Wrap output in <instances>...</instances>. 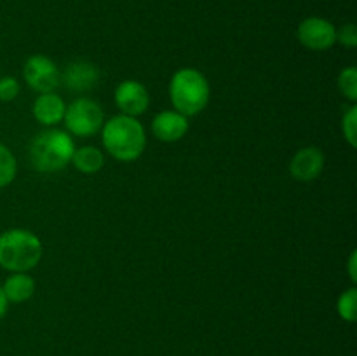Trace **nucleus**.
Segmentation results:
<instances>
[{"label": "nucleus", "instance_id": "f257e3e1", "mask_svg": "<svg viewBox=\"0 0 357 356\" xmlns=\"http://www.w3.org/2000/svg\"><path fill=\"white\" fill-rule=\"evenodd\" d=\"M101 142L105 150L121 163L139 159L146 147V133L142 122L129 115H115L101 128Z\"/></svg>", "mask_w": 357, "mask_h": 356}, {"label": "nucleus", "instance_id": "f03ea898", "mask_svg": "<svg viewBox=\"0 0 357 356\" xmlns=\"http://www.w3.org/2000/svg\"><path fill=\"white\" fill-rule=\"evenodd\" d=\"M72 135L63 129L49 128L31 138L28 147L30 164L40 173H54L72 163L75 152Z\"/></svg>", "mask_w": 357, "mask_h": 356}, {"label": "nucleus", "instance_id": "7ed1b4c3", "mask_svg": "<svg viewBox=\"0 0 357 356\" xmlns=\"http://www.w3.org/2000/svg\"><path fill=\"white\" fill-rule=\"evenodd\" d=\"M211 87L204 73L195 68H180L169 80V100L176 112L185 117L197 115L208 107Z\"/></svg>", "mask_w": 357, "mask_h": 356}, {"label": "nucleus", "instance_id": "20e7f679", "mask_svg": "<svg viewBox=\"0 0 357 356\" xmlns=\"http://www.w3.org/2000/svg\"><path fill=\"white\" fill-rule=\"evenodd\" d=\"M44 248L40 237L28 229H9L0 234V267L9 272H28L37 267Z\"/></svg>", "mask_w": 357, "mask_h": 356}, {"label": "nucleus", "instance_id": "39448f33", "mask_svg": "<svg viewBox=\"0 0 357 356\" xmlns=\"http://www.w3.org/2000/svg\"><path fill=\"white\" fill-rule=\"evenodd\" d=\"M65 126L66 133L79 138H89L101 131L105 124L103 108L93 98H77L70 105H66L65 112Z\"/></svg>", "mask_w": 357, "mask_h": 356}, {"label": "nucleus", "instance_id": "423d86ee", "mask_svg": "<svg viewBox=\"0 0 357 356\" xmlns=\"http://www.w3.org/2000/svg\"><path fill=\"white\" fill-rule=\"evenodd\" d=\"M24 82L33 91L54 93L61 84V72L51 58L44 54H33L26 59L23 66Z\"/></svg>", "mask_w": 357, "mask_h": 356}, {"label": "nucleus", "instance_id": "0eeeda50", "mask_svg": "<svg viewBox=\"0 0 357 356\" xmlns=\"http://www.w3.org/2000/svg\"><path fill=\"white\" fill-rule=\"evenodd\" d=\"M296 37L310 51H328L337 44V28L324 17L310 16L298 24Z\"/></svg>", "mask_w": 357, "mask_h": 356}, {"label": "nucleus", "instance_id": "6e6552de", "mask_svg": "<svg viewBox=\"0 0 357 356\" xmlns=\"http://www.w3.org/2000/svg\"><path fill=\"white\" fill-rule=\"evenodd\" d=\"M114 100L122 115L138 117V115L145 114L146 108H149L150 94L149 89H146L142 82L128 79L122 80V82L115 87Z\"/></svg>", "mask_w": 357, "mask_h": 356}, {"label": "nucleus", "instance_id": "1a4fd4ad", "mask_svg": "<svg viewBox=\"0 0 357 356\" xmlns=\"http://www.w3.org/2000/svg\"><path fill=\"white\" fill-rule=\"evenodd\" d=\"M324 168V154L319 147H303L296 150L295 156L289 161V173L296 181H314L319 178Z\"/></svg>", "mask_w": 357, "mask_h": 356}, {"label": "nucleus", "instance_id": "9d476101", "mask_svg": "<svg viewBox=\"0 0 357 356\" xmlns=\"http://www.w3.org/2000/svg\"><path fill=\"white\" fill-rule=\"evenodd\" d=\"M61 80L73 93H87L100 82V70L94 63L86 59H75L61 73Z\"/></svg>", "mask_w": 357, "mask_h": 356}, {"label": "nucleus", "instance_id": "9b49d317", "mask_svg": "<svg viewBox=\"0 0 357 356\" xmlns=\"http://www.w3.org/2000/svg\"><path fill=\"white\" fill-rule=\"evenodd\" d=\"M188 128H190L188 117L176 110H162L152 119V133L160 142H178L187 135Z\"/></svg>", "mask_w": 357, "mask_h": 356}, {"label": "nucleus", "instance_id": "f8f14e48", "mask_svg": "<svg viewBox=\"0 0 357 356\" xmlns=\"http://www.w3.org/2000/svg\"><path fill=\"white\" fill-rule=\"evenodd\" d=\"M65 100L56 93H40L31 105L33 117L37 119V122H40L42 126H47V128L61 124L63 119H65Z\"/></svg>", "mask_w": 357, "mask_h": 356}, {"label": "nucleus", "instance_id": "ddd939ff", "mask_svg": "<svg viewBox=\"0 0 357 356\" xmlns=\"http://www.w3.org/2000/svg\"><path fill=\"white\" fill-rule=\"evenodd\" d=\"M7 302H26L35 293V279L28 272H10L2 285Z\"/></svg>", "mask_w": 357, "mask_h": 356}, {"label": "nucleus", "instance_id": "4468645a", "mask_svg": "<svg viewBox=\"0 0 357 356\" xmlns=\"http://www.w3.org/2000/svg\"><path fill=\"white\" fill-rule=\"evenodd\" d=\"M72 164L80 173L94 175L105 166V154L98 147L84 145L75 149L72 157Z\"/></svg>", "mask_w": 357, "mask_h": 356}, {"label": "nucleus", "instance_id": "2eb2a0df", "mask_svg": "<svg viewBox=\"0 0 357 356\" xmlns=\"http://www.w3.org/2000/svg\"><path fill=\"white\" fill-rule=\"evenodd\" d=\"M17 173V163L9 147L0 143V188L13 184Z\"/></svg>", "mask_w": 357, "mask_h": 356}, {"label": "nucleus", "instance_id": "dca6fc26", "mask_svg": "<svg viewBox=\"0 0 357 356\" xmlns=\"http://www.w3.org/2000/svg\"><path fill=\"white\" fill-rule=\"evenodd\" d=\"M356 309H357V288L351 286L345 292L340 293L337 300L338 316L344 321H356Z\"/></svg>", "mask_w": 357, "mask_h": 356}, {"label": "nucleus", "instance_id": "f3484780", "mask_svg": "<svg viewBox=\"0 0 357 356\" xmlns=\"http://www.w3.org/2000/svg\"><path fill=\"white\" fill-rule=\"evenodd\" d=\"M338 89L347 98L349 101H357V68L356 66H347L338 75Z\"/></svg>", "mask_w": 357, "mask_h": 356}, {"label": "nucleus", "instance_id": "a211bd4d", "mask_svg": "<svg viewBox=\"0 0 357 356\" xmlns=\"http://www.w3.org/2000/svg\"><path fill=\"white\" fill-rule=\"evenodd\" d=\"M342 131H344V138L347 140L349 145L352 149L357 147V107L356 105H351L347 108V112L342 117Z\"/></svg>", "mask_w": 357, "mask_h": 356}, {"label": "nucleus", "instance_id": "6ab92c4d", "mask_svg": "<svg viewBox=\"0 0 357 356\" xmlns=\"http://www.w3.org/2000/svg\"><path fill=\"white\" fill-rule=\"evenodd\" d=\"M20 82L16 77H0V101H13L20 94Z\"/></svg>", "mask_w": 357, "mask_h": 356}, {"label": "nucleus", "instance_id": "aec40b11", "mask_svg": "<svg viewBox=\"0 0 357 356\" xmlns=\"http://www.w3.org/2000/svg\"><path fill=\"white\" fill-rule=\"evenodd\" d=\"M337 42L344 47H356L357 45V28L354 23H347L337 30Z\"/></svg>", "mask_w": 357, "mask_h": 356}, {"label": "nucleus", "instance_id": "412c9836", "mask_svg": "<svg viewBox=\"0 0 357 356\" xmlns=\"http://www.w3.org/2000/svg\"><path fill=\"white\" fill-rule=\"evenodd\" d=\"M357 253L356 251H352L351 257H349V262H347V271H349V278H351L352 283L357 281Z\"/></svg>", "mask_w": 357, "mask_h": 356}, {"label": "nucleus", "instance_id": "4be33fe9", "mask_svg": "<svg viewBox=\"0 0 357 356\" xmlns=\"http://www.w3.org/2000/svg\"><path fill=\"white\" fill-rule=\"evenodd\" d=\"M7 307H9V302H7L6 295H3L2 285H0V318H3V316H6V313H7Z\"/></svg>", "mask_w": 357, "mask_h": 356}]
</instances>
